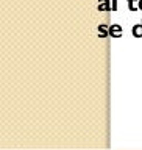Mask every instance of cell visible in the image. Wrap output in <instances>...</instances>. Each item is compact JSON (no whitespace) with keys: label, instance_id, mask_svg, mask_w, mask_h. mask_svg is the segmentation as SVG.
I'll list each match as a JSON object with an SVG mask.
<instances>
[{"label":"cell","instance_id":"6","mask_svg":"<svg viewBox=\"0 0 142 150\" xmlns=\"http://www.w3.org/2000/svg\"><path fill=\"white\" fill-rule=\"evenodd\" d=\"M111 6H112V11H117V0H111Z\"/></svg>","mask_w":142,"mask_h":150},{"label":"cell","instance_id":"1","mask_svg":"<svg viewBox=\"0 0 142 150\" xmlns=\"http://www.w3.org/2000/svg\"><path fill=\"white\" fill-rule=\"evenodd\" d=\"M97 9H98V11H106V13H110V11H112L111 2H110V0H98Z\"/></svg>","mask_w":142,"mask_h":150},{"label":"cell","instance_id":"2","mask_svg":"<svg viewBox=\"0 0 142 150\" xmlns=\"http://www.w3.org/2000/svg\"><path fill=\"white\" fill-rule=\"evenodd\" d=\"M122 35H124V30H122L120 25L114 23V25L110 27V36H112V38H120Z\"/></svg>","mask_w":142,"mask_h":150},{"label":"cell","instance_id":"7","mask_svg":"<svg viewBox=\"0 0 142 150\" xmlns=\"http://www.w3.org/2000/svg\"><path fill=\"white\" fill-rule=\"evenodd\" d=\"M138 6H139V9L142 11V0H138Z\"/></svg>","mask_w":142,"mask_h":150},{"label":"cell","instance_id":"4","mask_svg":"<svg viewBox=\"0 0 142 150\" xmlns=\"http://www.w3.org/2000/svg\"><path fill=\"white\" fill-rule=\"evenodd\" d=\"M106 36H110L108 25H98V38H106Z\"/></svg>","mask_w":142,"mask_h":150},{"label":"cell","instance_id":"3","mask_svg":"<svg viewBox=\"0 0 142 150\" xmlns=\"http://www.w3.org/2000/svg\"><path fill=\"white\" fill-rule=\"evenodd\" d=\"M131 35H133L134 38H142V21L139 25H134L133 28H131Z\"/></svg>","mask_w":142,"mask_h":150},{"label":"cell","instance_id":"5","mask_svg":"<svg viewBox=\"0 0 142 150\" xmlns=\"http://www.w3.org/2000/svg\"><path fill=\"white\" fill-rule=\"evenodd\" d=\"M126 2H128V9H130V11H138V9H139V6H138V5H136L134 2H138V0H126Z\"/></svg>","mask_w":142,"mask_h":150}]
</instances>
